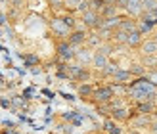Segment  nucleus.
<instances>
[{
	"instance_id": "nucleus-19",
	"label": "nucleus",
	"mask_w": 157,
	"mask_h": 134,
	"mask_svg": "<svg viewBox=\"0 0 157 134\" xmlns=\"http://www.w3.org/2000/svg\"><path fill=\"white\" fill-rule=\"evenodd\" d=\"M88 2H90V10L98 12V13H101V10L105 8V2H104V0H88Z\"/></svg>"
},
{
	"instance_id": "nucleus-7",
	"label": "nucleus",
	"mask_w": 157,
	"mask_h": 134,
	"mask_svg": "<svg viewBox=\"0 0 157 134\" xmlns=\"http://www.w3.org/2000/svg\"><path fill=\"white\" fill-rule=\"evenodd\" d=\"M142 33L136 29V31H132V33H128V38H127V46H132V48H136V46H142Z\"/></svg>"
},
{
	"instance_id": "nucleus-20",
	"label": "nucleus",
	"mask_w": 157,
	"mask_h": 134,
	"mask_svg": "<svg viewBox=\"0 0 157 134\" xmlns=\"http://www.w3.org/2000/svg\"><path fill=\"white\" fill-rule=\"evenodd\" d=\"M78 94H81L82 98H86V96H92L94 90H92L90 84H81V86H78Z\"/></svg>"
},
{
	"instance_id": "nucleus-16",
	"label": "nucleus",
	"mask_w": 157,
	"mask_h": 134,
	"mask_svg": "<svg viewBox=\"0 0 157 134\" xmlns=\"http://www.w3.org/2000/svg\"><path fill=\"white\" fill-rule=\"evenodd\" d=\"M104 128H105V132H107V134H123V130H121L119 127H117V124H115L113 121H105Z\"/></svg>"
},
{
	"instance_id": "nucleus-5",
	"label": "nucleus",
	"mask_w": 157,
	"mask_h": 134,
	"mask_svg": "<svg viewBox=\"0 0 157 134\" xmlns=\"http://www.w3.org/2000/svg\"><path fill=\"white\" fill-rule=\"evenodd\" d=\"M157 25V19H146V17H142L138 21V31L142 35H147V33H151L153 31V27Z\"/></svg>"
},
{
	"instance_id": "nucleus-24",
	"label": "nucleus",
	"mask_w": 157,
	"mask_h": 134,
	"mask_svg": "<svg viewBox=\"0 0 157 134\" xmlns=\"http://www.w3.org/2000/svg\"><path fill=\"white\" fill-rule=\"evenodd\" d=\"M23 59L27 61V65H35V63H38V58H36V56H23Z\"/></svg>"
},
{
	"instance_id": "nucleus-6",
	"label": "nucleus",
	"mask_w": 157,
	"mask_h": 134,
	"mask_svg": "<svg viewBox=\"0 0 157 134\" xmlns=\"http://www.w3.org/2000/svg\"><path fill=\"white\" fill-rule=\"evenodd\" d=\"M136 109H138V113H140V115H150V113H153V111H155V104H153V100L138 101Z\"/></svg>"
},
{
	"instance_id": "nucleus-28",
	"label": "nucleus",
	"mask_w": 157,
	"mask_h": 134,
	"mask_svg": "<svg viewBox=\"0 0 157 134\" xmlns=\"http://www.w3.org/2000/svg\"><path fill=\"white\" fill-rule=\"evenodd\" d=\"M127 6H128V0H119V2H117V8H124V10H127Z\"/></svg>"
},
{
	"instance_id": "nucleus-27",
	"label": "nucleus",
	"mask_w": 157,
	"mask_h": 134,
	"mask_svg": "<svg viewBox=\"0 0 157 134\" xmlns=\"http://www.w3.org/2000/svg\"><path fill=\"white\" fill-rule=\"evenodd\" d=\"M63 21L67 23V27H69V29H71V27L75 25V19H73V17H69V15H67V17H63Z\"/></svg>"
},
{
	"instance_id": "nucleus-4",
	"label": "nucleus",
	"mask_w": 157,
	"mask_h": 134,
	"mask_svg": "<svg viewBox=\"0 0 157 134\" xmlns=\"http://www.w3.org/2000/svg\"><path fill=\"white\" fill-rule=\"evenodd\" d=\"M127 12L132 15V17H142V13H144V8H142V0H128Z\"/></svg>"
},
{
	"instance_id": "nucleus-11",
	"label": "nucleus",
	"mask_w": 157,
	"mask_h": 134,
	"mask_svg": "<svg viewBox=\"0 0 157 134\" xmlns=\"http://www.w3.org/2000/svg\"><path fill=\"white\" fill-rule=\"evenodd\" d=\"M86 40V35L82 33V31H75V33H71V35H69V44H71V46H77V44H82Z\"/></svg>"
},
{
	"instance_id": "nucleus-32",
	"label": "nucleus",
	"mask_w": 157,
	"mask_h": 134,
	"mask_svg": "<svg viewBox=\"0 0 157 134\" xmlns=\"http://www.w3.org/2000/svg\"><path fill=\"white\" fill-rule=\"evenodd\" d=\"M4 134H8V132H4Z\"/></svg>"
},
{
	"instance_id": "nucleus-15",
	"label": "nucleus",
	"mask_w": 157,
	"mask_h": 134,
	"mask_svg": "<svg viewBox=\"0 0 157 134\" xmlns=\"http://www.w3.org/2000/svg\"><path fill=\"white\" fill-rule=\"evenodd\" d=\"M101 17H104V19H109V17H117V6H107L105 4V8H104V10H101Z\"/></svg>"
},
{
	"instance_id": "nucleus-14",
	"label": "nucleus",
	"mask_w": 157,
	"mask_h": 134,
	"mask_svg": "<svg viewBox=\"0 0 157 134\" xmlns=\"http://www.w3.org/2000/svg\"><path fill=\"white\" fill-rule=\"evenodd\" d=\"M144 13H155L157 12V0H142Z\"/></svg>"
},
{
	"instance_id": "nucleus-22",
	"label": "nucleus",
	"mask_w": 157,
	"mask_h": 134,
	"mask_svg": "<svg viewBox=\"0 0 157 134\" xmlns=\"http://www.w3.org/2000/svg\"><path fill=\"white\" fill-rule=\"evenodd\" d=\"M146 78H147L150 82H153V84L157 86V69H150V71L146 73Z\"/></svg>"
},
{
	"instance_id": "nucleus-23",
	"label": "nucleus",
	"mask_w": 157,
	"mask_h": 134,
	"mask_svg": "<svg viewBox=\"0 0 157 134\" xmlns=\"http://www.w3.org/2000/svg\"><path fill=\"white\" fill-rule=\"evenodd\" d=\"M82 0H63V6L67 8H73V10H78V6H81Z\"/></svg>"
},
{
	"instance_id": "nucleus-30",
	"label": "nucleus",
	"mask_w": 157,
	"mask_h": 134,
	"mask_svg": "<svg viewBox=\"0 0 157 134\" xmlns=\"http://www.w3.org/2000/svg\"><path fill=\"white\" fill-rule=\"evenodd\" d=\"M104 2H105L107 6H117V2H119V0H104Z\"/></svg>"
},
{
	"instance_id": "nucleus-29",
	"label": "nucleus",
	"mask_w": 157,
	"mask_h": 134,
	"mask_svg": "<svg viewBox=\"0 0 157 134\" xmlns=\"http://www.w3.org/2000/svg\"><path fill=\"white\" fill-rule=\"evenodd\" d=\"M150 130H151V134H157V121L151 123V128H150Z\"/></svg>"
},
{
	"instance_id": "nucleus-2",
	"label": "nucleus",
	"mask_w": 157,
	"mask_h": 134,
	"mask_svg": "<svg viewBox=\"0 0 157 134\" xmlns=\"http://www.w3.org/2000/svg\"><path fill=\"white\" fill-rule=\"evenodd\" d=\"M113 86H101V88H96L94 90V94H92V98L96 100V101H111V98H113Z\"/></svg>"
},
{
	"instance_id": "nucleus-8",
	"label": "nucleus",
	"mask_w": 157,
	"mask_h": 134,
	"mask_svg": "<svg viewBox=\"0 0 157 134\" xmlns=\"http://www.w3.org/2000/svg\"><path fill=\"white\" fill-rule=\"evenodd\" d=\"M130 78H132V73H130L128 69H119V71L113 75V81L119 82V84H128Z\"/></svg>"
},
{
	"instance_id": "nucleus-13",
	"label": "nucleus",
	"mask_w": 157,
	"mask_h": 134,
	"mask_svg": "<svg viewBox=\"0 0 157 134\" xmlns=\"http://www.w3.org/2000/svg\"><path fill=\"white\" fill-rule=\"evenodd\" d=\"M111 36H113V42H117V44H127L128 33H124V31H121V29H115Z\"/></svg>"
},
{
	"instance_id": "nucleus-18",
	"label": "nucleus",
	"mask_w": 157,
	"mask_h": 134,
	"mask_svg": "<svg viewBox=\"0 0 157 134\" xmlns=\"http://www.w3.org/2000/svg\"><path fill=\"white\" fill-rule=\"evenodd\" d=\"M111 115H113L115 121H127V119H128L127 111H124V109H121V107H115L113 111H111Z\"/></svg>"
},
{
	"instance_id": "nucleus-10",
	"label": "nucleus",
	"mask_w": 157,
	"mask_h": 134,
	"mask_svg": "<svg viewBox=\"0 0 157 134\" xmlns=\"http://www.w3.org/2000/svg\"><path fill=\"white\" fill-rule=\"evenodd\" d=\"M92 63L96 65V67H100V69H104V67L109 63V61H107V56H105V54L98 50V52H96V54L92 56Z\"/></svg>"
},
{
	"instance_id": "nucleus-12",
	"label": "nucleus",
	"mask_w": 157,
	"mask_h": 134,
	"mask_svg": "<svg viewBox=\"0 0 157 134\" xmlns=\"http://www.w3.org/2000/svg\"><path fill=\"white\" fill-rule=\"evenodd\" d=\"M119 29L124 31V33H132V31L138 29V21H134V19H123L121 25H119Z\"/></svg>"
},
{
	"instance_id": "nucleus-17",
	"label": "nucleus",
	"mask_w": 157,
	"mask_h": 134,
	"mask_svg": "<svg viewBox=\"0 0 157 134\" xmlns=\"http://www.w3.org/2000/svg\"><path fill=\"white\" fill-rule=\"evenodd\" d=\"M128 71L132 73V77H136V78H138V77H146V73H147V71L144 69V65H140V63L132 65V67H130Z\"/></svg>"
},
{
	"instance_id": "nucleus-26",
	"label": "nucleus",
	"mask_w": 157,
	"mask_h": 134,
	"mask_svg": "<svg viewBox=\"0 0 157 134\" xmlns=\"http://www.w3.org/2000/svg\"><path fill=\"white\" fill-rule=\"evenodd\" d=\"M50 4L54 8H63V0H50Z\"/></svg>"
},
{
	"instance_id": "nucleus-3",
	"label": "nucleus",
	"mask_w": 157,
	"mask_h": 134,
	"mask_svg": "<svg viewBox=\"0 0 157 134\" xmlns=\"http://www.w3.org/2000/svg\"><path fill=\"white\" fill-rule=\"evenodd\" d=\"M142 54L147 58V56H157V40L155 38H150V40H144L142 46H140Z\"/></svg>"
},
{
	"instance_id": "nucleus-9",
	"label": "nucleus",
	"mask_w": 157,
	"mask_h": 134,
	"mask_svg": "<svg viewBox=\"0 0 157 134\" xmlns=\"http://www.w3.org/2000/svg\"><path fill=\"white\" fill-rule=\"evenodd\" d=\"M52 29L56 31L59 36H65V35L69 33V27H67V23H65L63 19H54V21H52Z\"/></svg>"
},
{
	"instance_id": "nucleus-1",
	"label": "nucleus",
	"mask_w": 157,
	"mask_h": 134,
	"mask_svg": "<svg viewBox=\"0 0 157 134\" xmlns=\"http://www.w3.org/2000/svg\"><path fill=\"white\" fill-rule=\"evenodd\" d=\"M101 15L98 12H94V10H86L82 13V21H84V25L86 27H92V29H98L100 27V23H101Z\"/></svg>"
},
{
	"instance_id": "nucleus-25",
	"label": "nucleus",
	"mask_w": 157,
	"mask_h": 134,
	"mask_svg": "<svg viewBox=\"0 0 157 134\" xmlns=\"http://www.w3.org/2000/svg\"><path fill=\"white\" fill-rule=\"evenodd\" d=\"M75 56L78 59H82V61H90V54H75Z\"/></svg>"
},
{
	"instance_id": "nucleus-31",
	"label": "nucleus",
	"mask_w": 157,
	"mask_h": 134,
	"mask_svg": "<svg viewBox=\"0 0 157 134\" xmlns=\"http://www.w3.org/2000/svg\"><path fill=\"white\" fill-rule=\"evenodd\" d=\"M12 2H13V6H19V4H21V0H12Z\"/></svg>"
},
{
	"instance_id": "nucleus-21",
	"label": "nucleus",
	"mask_w": 157,
	"mask_h": 134,
	"mask_svg": "<svg viewBox=\"0 0 157 134\" xmlns=\"http://www.w3.org/2000/svg\"><path fill=\"white\" fill-rule=\"evenodd\" d=\"M117 71H119V67H117L115 63H107V65L104 67V75H111V77H113Z\"/></svg>"
}]
</instances>
